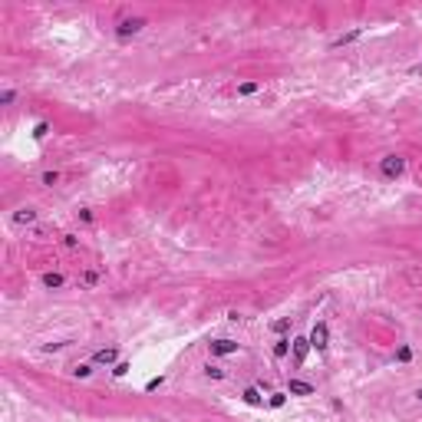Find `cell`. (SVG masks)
Returning <instances> with one entry per match:
<instances>
[{
    "mask_svg": "<svg viewBox=\"0 0 422 422\" xmlns=\"http://www.w3.org/2000/svg\"><path fill=\"white\" fill-rule=\"evenodd\" d=\"M416 399H419V402H422V389H416Z\"/></svg>",
    "mask_w": 422,
    "mask_h": 422,
    "instance_id": "obj_28",
    "label": "cell"
},
{
    "mask_svg": "<svg viewBox=\"0 0 422 422\" xmlns=\"http://www.w3.org/2000/svg\"><path fill=\"white\" fill-rule=\"evenodd\" d=\"M317 389L307 379H287V396H313Z\"/></svg>",
    "mask_w": 422,
    "mask_h": 422,
    "instance_id": "obj_4",
    "label": "cell"
},
{
    "mask_svg": "<svg viewBox=\"0 0 422 422\" xmlns=\"http://www.w3.org/2000/svg\"><path fill=\"white\" fill-rule=\"evenodd\" d=\"M360 36H363V27H356V30H350V33H343V36H336L333 43V50H340V46H346V43H356V40H360Z\"/></svg>",
    "mask_w": 422,
    "mask_h": 422,
    "instance_id": "obj_8",
    "label": "cell"
},
{
    "mask_svg": "<svg viewBox=\"0 0 422 422\" xmlns=\"http://www.w3.org/2000/svg\"><path fill=\"white\" fill-rule=\"evenodd\" d=\"M290 350H294V363H297V366H303V360H307V353H310V340H303V336H294Z\"/></svg>",
    "mask_w": 422,
    "mask_h": 422,
    "instance_id": "obj_5",
    "label": "cell"
},
{
    "mask_svg": "<svg viewBox=\"0 0 422 422\" xmlns=\"http://www.w3.org/2000/svg\"><path fill=\"white\" fill-rule=\"evenodd\" d=\"M406 280H409L412 287H422V271H416V267H409V271H406Z\"/></svg>",
    "mask_w": 422,
    "mask_h": 422,
    "instance_id": "obj_14",
    "label": "cell"
},
{
    "mask_svg": "<svg viewBox=\"0 0 422 422\" xmlns=\"http://www.w3.org/2000/svg\"><path fill=\"white\" fill-rule=\"evenodd\" d=\"M40 181H43V185H56V181H60V172H43Z\"/></svg>",
    "mask_w": 422,
    "mask_h": 422,
    "instance_id": "obj_22",
    "label": "cell"
},
{
    "mask_svg": "<svg viewBox=\"0 0 422 422\" xmlns=\"http://www.w3.org/2000/svg\"><path fill=\"white\" fill-rule=\"evenodd\" d=\"M116 360H119V350H96V353H92V363H96V366H112V363H116Z\"/></svg>",
    "mask_w": 422,
    "mask_h": 422,
    "instance_id": "obj_7",
    "label": "cell"
},
{
    "mask_svg": "<svg viewBox=\"0 0 422 422\" xmlns=\"http://www.w3.org/2000/svg\"><path fill=\"white\" fill-rule=\"evenodd\" d=\"M142 27H145V17H125V20L116 23V36H119V40H129V36L142 33Z\"/></svg>",
    "mask_w": 422,
    "mask_h": 422,
    "instance_id": "obj_2",
    "label": "cell"
},
{
    "mask_svg": "<svg viewBox=\"0 0 422 422\" xmlns=\"http://www.w3.org/2000/svg\"><path fill=\"white\" fill-rule=\"evenodd\" d=\"M201 373H205L208 379H224V369H221V366H211V363H208L205 369H201Z\"/></svg>",
    "mask_w": 422,
    "mask_h": 422,
    "instance_id": "obj_15",
    "label": "cell"
},
{
    "mask_svg": "<svg viewBox=\"0 0 422 422\" xmlns=\"http://www.w3.org/2000/svg\"><path fill=\"white\" fill-rule=\"evenodd\" d=\"M36 221V211L33 208H20L17 214H13V224H33Z\"/></svg>",
    "mask_w": 422,
    "mask_h": 422,
    "instance_id": "obj_11",
    "label": "cell"
},
{
    "mask_svg": "<svg viewBox=\"0 0 422 422\" xmlns=\"http://www.w3.org/2000/svg\"><path fill=\"white\" fill-rule=\"evenodd\" d=\"M13 99H17V89H3L0 92V106H13Z\"/></svg>",
    "mask_w": 422,
    "mask_h": 422,
    "instance_id": "obj_18",
    "label": "cell"
},
{
    "mask_svg": "<svg viewBox=\"0 0 422 422\" xmlns=\"http://www.w3.org/2000/svg\"><path fill=\"white\" fill-rule=\"evenodd\" d=\"M129 369H132V366H129V363H116V369H112V376H125Z\"/></svg>",
    "mask_w": 422,
    "mask_h": 422,
    "instance_id": "obj_24",
    "label": "cell"
},
{
    "mask_svg": "<svg viewBox=\"0 0 422 422\" xmlns=\"http://www.w3.org/2000/svg\"><path fill=\"white\" fill-rule=\"evenodd\" d=\"M162 383H165V376H155V379H149V383H145V389L152 392V389H158V386H162Z\"/></svg>",
    "mask_w": 422,
    "mask_h": 422,
    "instance_id": "obj_25",
    "label": "cell"
},
{
    "mask_svg": "<svg viewBox=\"0 0 422 422\" xmlns=\"http://www.w3.org/2000/svg\"><path fill=\"white\" fill-rule=\"evenodd\" d=\"M63 244H66V247H76V234H63Z\"/></svg>",
    "mask_w": 422,
    "mask_h": 422,
    "instance_id": "obj_26",
    "label": "cell"
},
{
    "mask_svg": "<svg viewBox=\"0 0 422 422\" xmlns=\"http://www.w3.org/2000/svg\"><path fill=\"white\" fill-rule=\"evenodd\" d=\"M73 376L76 379H89L92 376V366H89V363H79V366H73Z\"/></svg>",
    "mask_w": 422,
    "mask_h": 422,
    "instance_id": "obj_13",
    "label": "cell"
},
{
    "mask_svg": "<svg viewBox=\"0 0 422 422\" xmlns=\"http://www.w3.org/2000/svg\"><path fill=\"white\" fill-rule=\"evenodd\" d=\"M40 284H43V287H50V290H56V287H63V274H53V271H46L43 277H40Z\"/></svg>",
    "mask_w": 422,
    "mask_h": 422,
    "instance_id": "obj_10",
    "label": "cell"
},
{
    "mask_svg": "<svg viewBox=\"0 0 422 422\" xmlns=\"http://www.w3.org/2000/svg\"><path fill=\"white\" fill-rule=\"evenodd\" d=\"M412 73H419V76H422V63H419V66H412Z\"/></svg>",
    "mask_w": 422,
    "mask_h": 422,
    "instance_id": "obj_27",
    "label": "cell"
},
{
    "mask_svg": "<svg viewBox=\"0 0 422 422\" xmlns=\"http://www.w3.org/2000/svg\"><path fill=\"white\" fill-rule=\"evenodd\" d=\"M287 330H290V317H284V320L274 323V333H287Z\"/></svg>",
    "mask_w": 422,
    "mask_h": 422,
    "instance_id": "obj_23",
    "label": "cell"
},
{
    "mask_svg": "<svg viewBox=\"0 0 422 422\" xmlns=\"http://www.w3.org/2000/svg\"><path fill=\"white\" fill-rule=\"evenodd\" d=\"M46 132H50V122H36L33 125V139L40 142V139H46Z\"/></svg>",
    "mask_w": 422,
    "mask_h": 422,
    "instance_id": "obj_19",
    "label": "cell"
},
{
    "mask_svg": "<svg viewBox=\"0 0 422 422\" xmlns=\"http://www.w3.org/2000/svg\"><path fill=\"white\" fill-rule=\"evenodd\" d=\"M310 346H317V350H327V346H330V327H327V323H313V330H310Z\"/></svg>",
    "mask_w": 422,
    "mask_h": 422,
    "instance_id": "obj_3",
    "label": "cell"
},
{
    "mask_svg": "<svg viewBox=\"0 0 422 422\" xmlns=\"http://www.w3.org/2000/svg\"><path fill=\"white\" fill-rule=\"evenodd\" d=\"M211 346V356H231V353H238V343L234 340H214V343H208Z\"/></svg>",
    "mask_w": 422,
    "mask_h": 422,
    "instance_id": "obj_6",
    "label": "cell"
},
{
    "mask_svg": "<svg viewBox=\"0 0 422 422\" xmlns=\"http://www.w3.org/2000/svg\"><path fill=\"white\" fill-rule=\"evenodd\" d=\"M287 402V392H271V399H267V406H274V409H280Z\"/></svg>",
    "mask_w": 422,
    "mask_h": 422,
    "instance_id": "obj_16",
    "label": "cell"
},
{
    "mask_svg": "<svg viewBox=\"0 0 422 422\" xmlns=\"http://www.w3.org/2000/svg\"><path fill=\"white\" fill-rule=\"evenodd\" d=\"M402 172H406V158H402V155L379 158V175H383V178H399Z\"/></svg>",
    "mask_w": 422,
    "mask_h": 422,
    "instance_id": "obj_1",
    "label": "cell"
},
{
    "mask_svg": "<svg viewBox=\"0 0 422 422\" xmlns=\"http://www.w3.org/2000/svg\"><path fill=\"white\" fill-rule=\"evenodd\" d=\"M396 360H399V363H409V360H412V350H409V346H399V350H396Z\"/></svg>",
    "mask_w": 422,
    "mask_h": 422,
    "instance_id": "obj_21",
    "label": "cell"
},
{
    "mask_svg": "<svg viewBox=\"0 0 422 422\" xmlns=\"http://www.w3.org/2000/svg\"><path fill=\"white\" fill-rule=\"evenodd\" d=\"M290 343H294V340H287V336H280L277 343H274V360H284V356L290 353Z\"/></svg>",
    "mask_w": 422,
    "mask_h": 422,
    "instance_id": "obj_12",
    "label": "cell"
},
{
    "mask_svg": "<svg viewBox=\"0 0 422 422\" xmlns=\"http://www.w3.org/2000/svg\"><path fill=\"white\" fill-rule=\"evenodd\" d=\"M96 284H99V274H96V271H86V274H83V287H96Z\"/></svg>",
    "mask_w": 422,
    "mask_h": 422,
    "instance_id": "obj_20",
    "label": "cell"
},
{
    "mask_svg": "<svg viewBox=\"0 0 422 422\" xmlns=\"http://www.w3.org/2000/svg\"><path fill=\"white\" fill-rule=\"evenodd\" d=\"M257 89H261L257 83H241V86H238V96H254Z\"/></svg>",
    "mask_w": 422,
    "mask_h": 422,
    "instance_id": "obj_17",
    "label": "cell"
},
{
    "mask_svg": "<svg viewBox=\"0 0 422 422\" xmlns=\"http://www.w3.org/2000/svg\"><path fill=\"white\" fill-rule=\"evenodd\" d=\"M241 399H244L247 406H264V396H261V389L257 386H247L244 392H241Z\"/></svg>",
    "mask_w": 422,
    "mask_h": 422,
    "instance_id": "obj_9",
    "label": "cell"
}]
</instances>
